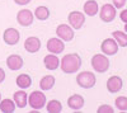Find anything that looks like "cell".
Here are the masks:
<instances>
[{
	"mask_svg": "<svg viewBox=\"0 0 127 113\" xmlns=\"http://www.w3.org/2000/svg\"><path fill=\"white\" fill-rule=\"evenodd\" d=\"M46 109L48 113H60L62 111V104L60 100H56V99H52L50 100L47 106H46Z\"/></svg>",
	"mask_w": 127,
	"mask_h": 113,
	"instance_id": "cb8c5ba5",
	"label": "cell"
},
{
	"mask_svg": "<svg viewBox=\"0 0 127 113\" xmlns=\"http://www.w3.org/2000/svg\"><path fill=\"white\" fill-rule=\"evenodd\" d=\"M118 45L117 42L113 39V38H105L102 45H100V50L105 55V56H112V55H116L118 52Z\"/></svg>",
	"mask_w": 127,
	"mask_h": 113,
	"instance_id": "ba28073f",
	"label": "cell"
},
{
	"mask_svg": "<svg viewBox=\"0 0 127 113\" xmlns=\"http://www.w3.org/2000/svg\"><path fill=\"white\" fill-rule=\"evenodd\" d=\"M15 83L20 89H27L32 85V78L28 74H20V75L17 76Z\"/></svg>",
	"mask_w": 127,
	"mask_h": 113,
	"instance_id": "ffe728a7",
	"label": "cell"
},
{
	"mask_svg": "<svg viewBox=\"0 0 127 113\" xmlns=\"http://www.w3.org/2000/svg\"><path fill=\"white\" fill-rule=\"evenodd\" d=\"M43 64H45L46 69H48V70H56L60 66V60L55 54H50V55L45 56Z\"/></svg>",
	"mask_w": 127,
	"mask_h": 113,
	"instance_id": "e0dca14e",
	"label": "cell"
},
{
	"mask_svg": "<svg viewBox=\"0 0 127 113\" xmlns=\"http://www.w3.org/2000/svg\"><path fill=\"white\" fill-rule=\"evenodd\" d=\"M55 81H56V79H55L54 75H46V76H43L41 79L39 88L42 90H51L52 88H54V85H55Z\"/></svg>",
	"mask_w": 127,
	"mask_h": 113,
	"instance_id": "d6986e66",
	"label": "cell"
},
{
	"mask_svg": "<svg viewBox=\"0 0 127 113\" xmlns=\"http://www.w3.org/2000/svg\"><path fill=\"white\" fill-rule=\"evenodd\" d=\"M60 67L65 74H74L81 67V58L78 54H67L60 61Z\"/></svg>",
	"mask_w": 127,
	"mask_h": 113,
	"instance_id": "6da1fadb",
	"label": "cell"
},
{
	"mask_svg": "<svg viewBox=\"0 0 127 113\" xmlns=\"http://www.w3.org/2000/svg\"><path fill=\"white\" fill-rule=\"evenodd\" d=\"M24 48L27 52L29 54H36L39 51L41 48V39L36 36H32V37H28L26 41H24Z\"/></svg>",
	"mask_w": 127,
	"mask_h": 113,
	"instance_id": "7c38bea8",
	"label": "cell"
},
{
	"mask_svg": "<svg viewBox=\"0 0 127 113\" xmlns=\"http://www.w3.org/2000/svg\"><path fill=\"white\" fill-rule=\"evenodd\" d=\"M116 15V8L111 4H104L102 8H100V12H99V17H100V20L102 22H105V23H111L114 20Z\"/></svg>",
	"mask_w": 127,
	"mask_h": 113,
	"instance_id": "5b68a950",
	"label": "cell"
},
{
	"mask_svg": "<svg viewBox=\"0 0 127 113\" xmlns=\"http://www.w3.org/2000/svg\"><path fill=\"white\" fill-rule=\"evenodd\" d=\"M5 76H6V75H5V71L0 67V83H3V81L5 80Z\"/></svg>",
	"mask_w": 127,
	"mask_h": 113,
	"instance_id": "f546056e",
	"label": "cell"
},
{
	"mask_svg": "<svg viewBox=\"0 0 127 113\" xmlns=\"http://www.w3.org/2000/svg\"><path fill=\"white\" fill-rule=\"evenodd\" d=\"M14 3L18 5H27L28 3H31V0H14Z\"/></svg>",
	"mask_w": 127,
	"mask_h": 113,
	"instance_id": "f1b7e54d",
	"label": "cell"
},
{
	"mask_svg": "<svg viewBox=\"0 0 127 113\" xmlns=\"http://www.w3.org/2000/svg\"><path fill=\"white\" fill-rule=\"evenodd\" d=\"M98 113H113L114 109L109 106V104H102L98 109H97Z\"/></svg>",
	"mask_w": 127,
	"mask_h": 113,
	"instance_id": "484cf974",
	"label": "cell"
},
{
	"mask_svg": "<svg viewBox=\"0 0 127 113\" xmlns=\"http://www.w3.org/2000/svg\"><path fill=\"white\" fill-rule=\"evenodd\" d=\"M113 36V39L117 42V45L120 47H126L127 46V34L125 32H122V30H114V32L112 33Z\"/></svg>",
	"mask_w": 127,
	"mask_h": 113,
	"instance_id": "7402d4cb",
	"label": "cell"
},
{
	"mask_svg": "<svg viewBox=\"0 0 127 113\" xmlns=\"http://www.w3.org/2000/svg\"><path fill=\"white\" fill-rule=\"evenodd\" d=\"M99 12V6H98V3L95 0H87L84 3V13L89 17H94L97 15V13Z\"/></svg>",
	"mask_w": 127,
	"mask_h": 113,
	"instance_id": "ac0fdd59",
	"label": "cell"
},
{
	"mask_svg": "<svg viewBox=\"0 0 127 113\" xmlns=\"http://www.w3.org/2000/svg\"><path fill=\"white\" fill-rule=\"evenodd\" d=\"M122 86H123V80L117 75H113L107 80V89H108L109 93H113V94L118 93L122 89Z\"/></svg>",
	"mask_w": 127,
	"mask_h": 113,
	"instance_id": "4fadbf2b",
	"label": "cell"
},
{
	"mask_svg": "<svg viewBox=\"0 0 127 113\" xmlns=\"http://www.w3.org/2000/svg\"><path fill=\"white\" fill-rule=\"evenodd\" d=\"M3 39H4V42L9 46H15L18 42H19V39H20V33H19V30L13 28V27H10V28H6L4 30V33H3Z\"/></svg>",
	"mask_w": 127,
	"mask_h": 113,
	"instance_id": "8992f818",
	"label": "cell"
},
{
	"mask_svg": "<svg viewBox=\"0 0 127 113\" xmlns=\"http://www.w3.org/2000/svg\"><path fill=\"white\" fill-rule=\"evenodd\" d=\"M34 15L38 20H47L50 18V9L47 6H43L41 5L38 8H36V12H34Z\"/></svg>",
	"mask_w": 127,
	"mask_h": 113,
	"instance_id": "603a6c76",
	"label": "cell"
},
{
	"mask_svg": "<svg viewBox=\"0 0 127 113\" xmlns=\"http://www.w3.org/2000/svg\"><path fill=\"white\" fill-rule=\"evenodd\" d=\"M76 83L80 88L84 89H90L97 83V78L92 73V71H81L76 76Z\"/></svg>",
	"mask_w": 127,
	"mask_h": 113,
	"instance_id": "3957f363",
	"label": "cell"
},
{
	"mask_svg": "<svg viewBox=\"0 0 127 113\" xmlns=\"http://www.w3.org/2000/svg\"><path fill=\"white\" fill-rule=\"evenodd\" d=\"M84 22H85V15H84L81 12H70L69 14V24L72 29H80L84 26Z\"/></svg>",
	"mask_w": 127,
	"mask_h": 113,
	"instance_id": "30bf717a",
	"label": "cell"
},
{
	"mask_svg": "<svg viewBox=\"0 0 127 113\" xmlns=\"http://www.w3.org/2000/svg\"><path fill=\"white\" fill-rule=\"evenodd\" d=\"M13 100L18 108H24L28 103V94L24 90H18L13 95Z\"/></svg>",
	"mask_w": 127,
	"mask_h": 113,
	"instance_id": "2e32d148",
	"label": "cell"
},
{
	"mask_svg": "<svg viewBox=\"0 0 127 113\" xmlns=\"http://www.w3.org/2000/svg\"><path fill=\"white\" fill-rule=\"evenodd\" d=\"M0 100H1V93H0Z\"/></svg>",
	"mask_w": 127,
	"mask_h": 113,
	"instance_id": "4dcf8cb0",
	"label": "cell"
},
{
	"mask_svg": "<svg viewBox=\"0 0 127 113\" xmlns=\"http://www.w3.org/2000/svg\"><path fill=\"white\" fill-rule=\"evenodd\" d=\"M121 20L123 23H127V9H123L121 13Z\"/></svg>",
	"mask_w": 127,
	"mask_h": 113,
	"instance_id": "83f0119b",
	"label": "cell"
},
{
	"mask_svg": "<svg viewBox=\"0 0 127 113\" xmlns=\"http://www.w3.org/2000/svg\"><path fill=\"white\" fill-rule=\"evenodd\" d=\"M28 104L33 108V111H38L46 106V95L41 90H34L28 95Z\"/></svg>",
	"mask_w": 127,
	"mask_h": 113,
	"instance_id": "277c9868",
	"label": "cell"
},
{
	"mask_svg": "<svg viewBox=\"0 0 127 113\" xmlns=\"http://www.w3.org/2000/svg\"><path fill=\"white\" fill-rule=\"evenodd\" d=\"M56 34L64 42H70L74 39V29L67 24H60L56 28Z\"/></svg>",
	"mask_w": 127,
	"mask_h": 113,
	"instance_id": "9c48e42d",
	"label": "cell"
},
{
	"mask_svg": "<svg viewBox=\"0 0 127 113\" xmlns=\"http://www.w3.org/2000/svg\"><path fill=\"white\" fill-rule=\"evenodd\" d=\"M92 66L93 69L99 74H103L105 71H108L109 69V58L105 56L104 54H97L92 57Z\"/></svg>",
	"mask_w": 127,
	"mask_h": 113,
	"instance_id": "7a4b0ae2",
	"label": "cell"
},
{
	"mask_svg": "<svg viewBox=\"0 0 127 113\" xmlns=\"http://www.w3.org/2000/svg\"><path fill=\"white\" fill-rule=\"evenodd\" d=\"M67 106L72 111H80L84 107V98L80 94H74L67 99Z\"/></svg>",
	"mask_w": 127,
	"mask_h": 113,
	"instance_id": "9a60e30c",
	"label": "cell"
},
{
	"mask_svg": "<svg viewBox=\"0 0 127 113\" xmlns=\"http://www.w3.org/2000/svg\"><path fill=\"white\" fill-rule=\"evenodd\" d=\"M6 66L10 70L17 71V70L23 67V58L20 57L19 55H10L6 58Z\"/></svg>",
	"mask_w": 127,
	"mask_h": 113,
	"instance_id": "5bb4252c",
	"label": "cell"
},
{
	"mask_svg": "<svg viewBox=\"0 0 127 113\" xmlns=\"http://www.w3.org/2000/svg\"><path fill=\"white\" fill-rule=\"evenodd\" d=\"M34 20V15L29 9H20L17 14V22L22 27H29Z\"/></svg>",
	"mask_w": 127,
	"mask_h": 113,
	"instance_id": "52a82bcc",
	"label": "cell"
},
{
	"mask_svg": "<svg viewBox=\"0 0 127 113\" xmlns=\"http://www.w3.org/2000/svg\"><path fill=\"white\" fill-rule=\"evenodd\" d=\"M116 107H117L120 111L125 112L127 111V98L126 97H117V99L114 100Z\"/></svg>",
	"mask_w": 127,
	"mask_h": 113,
	"instance_id": "d4e9b609",
	"label": "cell"
},
{
	"mask_svg": "<svg viewBox=\"0 0 127 113\" xmlns=\"http://www.w3.org/2000/svg\"><path fill=\"white\" fill-rule=\"evenodd\" d=\"M0 111L3 113H13L15 111V103L12 99H1L0 100Z\"/></svg>",
	"mask_w": 127,
	"mask_h": 113,
	"instance_id": "44dd1931",
	"label": "cell"
},
{
	"mask_svg": "<svg viewBox=\"0 0 127 113\" xmlns=\"http://www.w3.org/2000/svg\"><path fill=\"white\" fill-rule=\"evenodd\" d=\"M126 5V0H113V6L116 9H122Z\"/></svg>",
	"mask_w": 127,
	"mask_h": 113,
	"instance_id": "4316f807",
	"label": "cell"
},
{
	"mask_svg": "<svg viewBox=\"0 0 127 113\" xmlns=\"http://www.w3.org/2000/svg\"><path fill=\"white\" fill-rule=\"evenodd\" d=\"M47 50L50 51L51 54L59 55V54H61L62 51L65 50V43H64V41L60 39L59 37L50 38L47 41Z\"/></svg>",
	"mask_w": 127,
	"mask_h": 113,
	"instance_id": "8fae6325",
	"label": "cell"
}]
</instances>
